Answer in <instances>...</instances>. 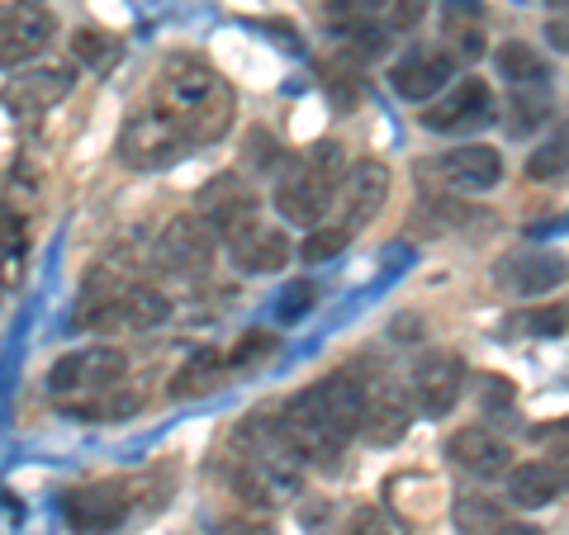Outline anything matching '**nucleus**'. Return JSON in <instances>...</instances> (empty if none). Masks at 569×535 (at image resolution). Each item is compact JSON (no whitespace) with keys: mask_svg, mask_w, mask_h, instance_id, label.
Masks as SVG:
<instances>
[{"mask_svg":"<svg viewBox=\"0 0 569 535\" xmlns=\"http://www.w3.org/2000/svg\"><path fill=\"white\" fill-rule=\"evenodd\" d=\"M58 20L48 0H0V67H24L48 52Z\"/></svg>","mask_w":569,"mask_h":535,"instance_id":"nucleus-9","label":"nucleus"},{"mask_svg":"<svg viewBox=\"0 0 569 535\" xmlns=\"http://www.w3.org/2000/svg\"><path fill=\"white\" fill-rule=\"evenodd\" d=\"M427 10H432V0H395L389 6V29H418Z\"/></svg>","mask_w":569,"mask_h":535,"instance_id":"nucleus-35","label":"nucleus"},{"mask_svg":"<svg viewBox=\"0 0 569 535\" xmlns=\"http://www.w3.org/2000/svg\"><path fill=\"white\" fill-rule=\"evenodd\" d=\"M223 374H228V355L213 351V346H204V351H194L190 361L171 374V388H167V394H171V398H204L209 388L223 384Z\"/></svg>","mask_w":569,"mask_h":535,"instance_id":"nucleus-23","label":"nucleus"},{"mask_svg":"<svg viewBox=\"0 0 569 535\" xmlns=\"http://www.w3.org/2000/svg\"><path fill=\"white\" fill-rule=\"evenodd\" d=\"M565 171H569V123H556L550 138L527 157V175L531 181H556Z\"/></svg>","mask_w":569,"mask_h":535,"instance_id":"nucleus-27","label":"nucleus"},{"mask_svg":"<svg viewBox=\"0 0 569 535\" xmlns=\"http://www.w3.org/2000/svg\"><path fill=\"white\" fill-rule=\"evenodd\" d=\"M276 351H280L276 332H242L238 346H233V355H228V370H252V365H261V361H271Z\"/></svg>","mask_w":569,"mask_h":535,"instance_id":"nucleus-31","label":"nucleus"},{"mask_svg":"<svg viewBox=\"0 0 569 535\" xmlns=\"http://www.w3.org/2000/svg\"><path fill=\"white\" fill-rule=\"evenodd\" d=\"M152 110L167 114L190 138V148H204V142H219L233 129L238 100L213 62L194 58V52H176L152 81Z\"/></svg>","mask_w":569,"mask_h":535,"instance_id":"nucleus-2","label":"nucleus"},{"mask_svg":"<svg viewBox=\"0 0 569 535\" xmlns=\"http://www.w3.org/2000/svg\"><path fill=\"white\" fill-rule=\"evenodd\" d=\"M493 535H541V526H531V522H503Z\"/></svg>","mask_w":569,"mask_h":535,"instance_id":"nucleus-37","label":"nucleus"},{"mask_svg":"<svg viewBox=\"0 0 569 535\" xmlns=\"http://www.w3.org/2000/svg\"><path fill=\"white\" fill-rule=\"evenodd\" d=\"M24 252V219L10 204H0V256H20Z\"/></svg>","mask_w":569,"mask_h":535,"instance_id":"nucleus-34","label":"nucleus"},{"mask_svg":"<svg viewBox=\"0 0 569 535\" xmlns=\"http://www.w3.org/2000/svg\"><path fill=\"white\" fill-rule=\"evenodd\" d=\"M347 535H408L399 516H389L380 507H366V512H356L351 522H347Z\"/></svg>","mask_w":569,"mask_h":535,"instance_id":"nucleus-32","label":"nucleus"},{"mask_svg":"<svg viewBox=\"0 0 569 535\" xmlns=\"http://www.w3.org/2000/svg\"><path fill=\"white\" fill-rule=\"evenodd\" d=\"M123 374H129V355L119 346H81L48 370V394L86 417L100 403V394L123 384Z\"/></svg>","mask_w":569,"mask_h":535,"instance_id":"nucleus-5","label":"nucleus"},{"mask_svg":"<svg viewBox=\"0 0 569 535\" xmlns=\"http://www.w3.org/2000/svg\"><path fill=\"white\" fill-rule=\"evenodd\" d=\"M337 181H342V148L332 138L313 142L305 157H295L290 166L280 171L271 204L284 223L295 228H318L328 219V209L337 200Z\"/></svg>","mask_w":569,"mask_h":535,"instance_id":"nucleus-4","label":"nucleus"},{"mask_svg":"<svg viewBox=\"0 0 569 535\" xmlns=\"http://www.w3.org/2000/svg\"><path fill=\"white\" fill-rule=\"evenodd\" d=\"M479 398H485V413L498 417V413H512V384L503 380V374H479Z\"/></svg>","mask_w":569,"mask_h":535,"instance_id":"nucleus-33","label":"nucleus"},{"mask_svg":"<svg viewBox=\"0 0 569 535\" xmlns=\"http://www.w3.org/2000/svg\"><path fill=\"white\" fill-rule=\"evenodd\" d=\"M6 290H10V271H6V256H0V299H6Z\"/></svg>","mask_w":569,"mask_h":535,"instance_id":"nucleus-38","label":"nucleus"},{"mask_svg":"<svg viewBox=\"0 0 569 535\" xmlns=\"http://www.w3.org/2000/svg\"><path fill=\"white\" fill-rule=\"evenodd\" d=\"M114 152H119V162H123V166H133V171H162V166L181 162V157L190 152V138L176 129L167 114L138 110V114L123 119Z\"/></svg>","mask_w":569,"mask_h":535,"instance_id":"nucleus-6","label":"nucleus"},{"mask_svg":"<svg viewBox=\"0 0 569 535\" xmlns=\"http://www.w3.org/2000/svg\"><path fill=\"white\" fill-rule=\"evenodd\" d=\"M366 407H370V384L356 380L351 370H337L328 380L299 388L284 403L280 432L295 445L299 460H337L351 436H361Z\"/></svg>","mask_w":569,"mask_h":535,"instance_id":"nucleus-1","label":"nucleus"},{"mask_svg":"<svg viewBox=\"0 0 569 535\" xmlns=\"http://www.w3.org/2000/svg\"><path fill=\"white\" fill-rule=\"evenodd\" d=\"M498 284L518 299H541L550 290H560L569 280V261L560 252H518V256H503L498 261Z\"/></svg>","mask_w":569,"mask_h":535,"instance_id":"nucleus-18","label":"nucleus"},{"mask_svg":"<svg viewBox=\"0 0 569 535\" xmlns=\"http://www.w3.org/2000/svg\"><path fill=\"white\" fill-rule=\"evenodd\" d=\"M493 119H498V100L489 91V81L485 77H460L456 85H447V91L437 95V104H427L422 129H432V133H479V129H489Z\"/></svg>","mask_w":569,"mask_h":535,"instance_id":"nucleus-10","label":"nucleus"},{"mask_svg":"<svg viewBox=\"0 0 569 535\" xmlns=\"http://www.w3.org/2000/svg\"><path fill=\"white\" fill-rule=\"evenodd\" d=\"M337 6H342L347 14H356V20H366V14H376L385 0H337Z\"/></svg>","mask_w":569,"mask_h":535,"instance_id":"nucleus-36","label":"nucleus"},{"mask_svg":"<svg viewBox=\"0 0 569 535\" xmlns=\"http://www.w3.org/2000/svg\"><path fill=\"white\" fill-rule=\"evenodd\" d=\"M347 242H351V233H347L342 223L309 228V238H305V246H299V256H305L309 265H328L332 256H342V252H347Z\"/></svg>","mask_w":569,"mask_h":535,"instance_id":"nucleus-29","label":"nucleus"},{"mask_svg":"<svg viewBox=\"0 0 569 535\" xmlns=\"http://www.w3.org/2000/svg\"><path fill=\"white\" fill-rule=\"evenodd\" d=\"M413 426V403H408L399 388H380L370 394V407H366V422H361V436L376 441V445H395L408 436Z\"/></svg>","mask_w":569,"mask_h":535,"instance_id":"nucleus-22","label":"nucleus"},{"mask_svg":"<svg viewBox=\"0 0 569 535\" xmlns=\"http://www.w3.org/2000/svg\"><path fill=\"white\" fill-rule=\"evenodd\" d=\"M71 67H33V71H20V77L6 81V91H0V100L10 104L14 119H39L48 114L58 100H67L71 91Z\"/></svg>","mask_w":569,"mask_h":535,"instance_id":"nucleus-16","label":"nucleus"},{"mask_svg":"<svg viewBox=\"0 0 569 535\" xmlns=\"http://www.w3.org/2000/svg\"><path fill=\"white\" fill-rule=\"evenodd\" d=\"M503 522H508L503 507L489 503V497H479V493H460L456 497V526H460V535H493Z\"/></svg>","mask_w":569,"mask_h":535,"instance_id":"nucleus-28","label":"nucleus"},{"mask_svg":"<svg viewBox=\"0 0 569 535\" xmlns=\"http://www.w3.org/2000/svg\"><path fill=\"white\" fill-rule=\"evenodd\" d=\"M228 252H233V265L242 275H276V271L290 265L295 246H290V238H284V228L252 219L238 238H228Z\"/></svg>","mask_w":569,"mask_h":535,"instance_id":"nucleus-19","label":"nucleus"},{"mask_svg":"<svg viewBox=\"0 0 569 535\" xmlns=\"http://www.w3.org/2000/svg\"><path fill=\"white\" fill-rule=\"evenodd\" d=\"M418 181H437L447 194H485L503 181V157L489 142H460V148L441 152L437 162H422Z\"/></svg>","mask_w":569,"mask_h":535,"instance_id":"nucleus-8","label":"nucleus"},{"mask_svg":"<svg viewBox=\"0 0 569 535\" xmlns=\"http://www.w3.org/2000/svg\"><path fill=\"white\" fill-rule=\"evenodd\" d=\"M408 384H413L418 413L447 417L451 407L460 403V394H466V365H460V355H451V351H422L413 361Z\"/></svg>","mask_w":569,"mask_h":535,"instance_id":"nucleus-12","label":"nucleus"},{"mask_svg":"<svg viewBox=\"0 0 569 535\" xmlns=\"http://www.w3.org/2000/svg\"><path fill=\"white\" fill-rule=\"evenodd\" d=\"M493 67H498V77H503L508 85H546L550 81L546 58L531 43H522V39H508L503 48H498Z\"/></svg>","mask_w":569,"mask_h":535,"instance_id":"nucleus-24","label":"nucleus"},{"mask_svg":"<svg viewBox=\"0 0 569 535\" xmlns=\"http://www.w3.org/2000/svg\"><path fill=\"white\" fill-rule=\"evenodd\" d=\"M129 488L119 484V478H100V484H81L62 497V516L71 531L81 535H104L123 526V516H129Z\"/></svg>","mask_w":569,"mask_h":535,"instance_id":"nucleus-13","label":"nucleus"},{"mask_svg":"<svg viewBox=\"0 0 569 535\" xmlns=\"http://www.w3.org/2000/svg\"><path fill=\"white\" fill-rule=\"evenodd\" d=\"M556 114V95L546 85H512V100H508V133L522 138L531 129H541Z\"/></svg>","mask_w":569,"mask_h":535,"instance_id":"nucleus-25","label":"nucleus"},{"mask_svg":"<svg viewBox=\"0 0 569 535\" xmlns=\"http://www.w3.org/2000/svg\"><path fill=\"white\" fill-rule=\"evenodd\" d=\"M447 455L475 478H503L512 470V445L498 432H489V426H460V432H451Z\"/></svg>","mask_w":569,"mask_h":535,"instance_id":"nucleus-20","label":"nucleus"},{"mask_svg":"<svg viewBox=\"0 0 569 535\" xmlns=\"http://www.w3.org/2000/svg\"><path fill=\"white\" fill-rule=\"evenodd\" d=\"M194 213L213 228V238L228 242L257 219V190H252V181H242L238 171H223V175H213V181L200 185Z\"/></svg>","mask_w":569,"mask_h":535,"instance_id":"nucleus-11","label":"nucleus"},{"mask_svg":"<svg viewBox=\"0 0 569 535\" xmlns=\"http://www.w3.org/2000/svg\"><path fill=\"white\" fill-rule=\"evenodd\" d=\"M171 317V303L152 284L123 280L110 265L91 275L86 294L77 303V327L86 332H152Z\"/></svg>","mask_w":569,"mask_h":535,"instance_id":"nucleus-3","label":"nucleus"},{"mask_svg":"<svg viewBox=\"0 0 569 535\" xmlns=\"http://www.w3.org/2000/svg\"><path fill=\"white\" fill-rule=\"evenodd\" d=\"M508 497L512 507H546L569 488V445L565 451H550V460H527V465H512L508 474Z\"/></svg>","mask_w":569,"mask_h":535,"instance_id":"nucleus-17","label":"nucleus"},{"mask_svg":"<svg viewBox=\"0 0 569 535\" xmlns=\"http://www.w3.org/2000/svg\"><path fill=\"white\" fill-rule=\"evenodd\" d=\"M119 39L114 33H104V29H77L71 33V58H77L81 67H91L96 77H104L114 62H119Z\"/></svg>","mask_w":569,"mask_h":535,"instance_id":"nucleus-26","label":"nucleus"},{"mask_svg":"<svg viewBox=\"0 0 569 535\" xmlns=\"http://www.w3.org/2000/svg\"><path fill=\"white\" fill-rule=\"evenodd\" d=\"M313 303H318V284L313 280H290L276 299V317L280 323H299V317L313 313Z\"/></svg>","mask_w":569,"mask_h":535,"instance_id":"nucleus-30","label":"nucleus"},{"mask_svg":"<svg viewBox=\"0 0 569 535\" xmlns=\"http://www.w3.org/2000/svg\"><path fill=\"white\" fill-rule=\"evenodd\" d=\"M546 6H550V10H569V0H546Z\"/></svg>","mask_w":569,"mask_h":535,"instance_id":"nucleus-39","label":"nucleus"},{"mask_svg":"<svg viewBox=\"0 0 569 535\" xmlns=\"http://www.w3.org/2000/svg\"><path fill=\"white\" fill-rule=\"evenodd\" d=\"M337 209H342V223L347 233L351 228H366L376 213L389 204V166L376 162V157H361L356 166L342 171V181H337Z\"/></svg>","mask_w":569,"mask_h":535,"instance_id":"nucleus-14","label":"nucleus"},{"mask_svg":"<svg viewBox=\"0 0 569 535\" xmlns=\"http://www.w3.org/2000/svg\"><path fill=\"white\" fill-rule=\"evenodd\" d=\"M441 29H447V52L456 62H479L489 52L485 6L479 0H441Z\"/></svg>","mask_w":569,"mask_h":535,"instance_id":"nucleus-21","label":"nucleus"},{"mask_svg":"<svg viewBox=\"0 0 569 535\" xmlns=\"http://www.w3.org/2000/svg\"><path fill=\"white\" fill-rule=\"evenodd\" d=\"M456 81V58L447 48H408L403 58L389 67V85H395L399 100H437L447 85Z\"/></svg>","mask_w":569,"mask_h":535,"instance_id":"nucleus-15","label":"nucleus"},{"mask_svg":"<svg viewBox=\"0 0 569 535\" xmlns=\"http://www.w3.org/2000/svg\"><path fill=\"white\" fill-rule=\"evenodd\" d=\"M213 256H219V238H213V228L200 219V213H176L152 242V265L171 280L204 275L213 265Z\"/></svg>","mask_w":569,"mask_h":535,"instance_id":"nucleus-7","label":"nucleus"}]
</instances>
